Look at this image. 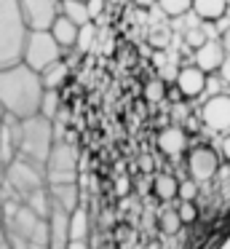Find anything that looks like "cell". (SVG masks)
I'll return each instance as SVG.
<instances>
[{
	"label": "cell",
	"mask_w": 230,
	"mask_h": 249,
	"mask_svg": "<svg viewBox=\"0 0 230 249\" xmlns=\"http://www.w3.org/2000/svg\"><path fill=\"white\" fill-rule=\"evenodd\" d=\"M46 86L40 72L27 67L24 62L8 70H0V110L14 121H30L40 115Z\"/></svg>",
	"instance_id": "obj_1"
},
{
	"label": "cell",
	"mask_w": 230,
	"mask_h": 249,
	"mask_svg": "<svg viewBox=\"0 0 230 249\" xmlns=\"http://www.w3.org/2000/svg\"><path fill=\"white\" fill-rule=\"evenodd\" d=\"M5 212V241L11 249H27V247H43L48 249V217L35 212L32 206L21 201H3Z\"/></svg>",
	"instance_id": "obj_2"
},
{
	"label": "cell",
	"mask_w": 230,
	"mask_h": 249,
	"mask_svg": "<svg viewBox=\"0 0 230 249\" xmlns=\"http://www.w3.org/2000/svg\"><path fill=\"white\" fill-rule=\"evenodd\" d=\"M30 27L24 22L19 0H0V70L24 62Z\"/></svg>",
	"instance_id": "obj_3"
},
{
	"label": "cell",
	"mask_w": 230,
	"mask_h": 249,
	"mask_svg": "<svg viewBox=\"0 0 230 249\" xmlns=\"http://www.w3.org/2000/svg\"><path fill=\"white\" fill-rule=\"evenodd\" d=\"M56 124L46 115H35L30 121H16V158L46 166L53 145H56Z\"/></svg>",
	"instance_id": "obj_4"
},
{
	"label": "cell",
	"mask_w": 230,
	"mask_h": 249,
	"mask_svg": "<svg viewBox=\"0 0 230 249\" xmlns=\"http://www.w3.org/2000/svg\"><path fill=\"white\" fill-rule=\"evenodd\" d=\"M78 166H80V153L70 137H56L51 156L46 163L48 185H70L78 182Z\"/></svg>",
	"instance_id": "obj_5"
},
{
	"label": "cell",
	"mask_w": 230,
	"mask_h": 249,
	"mask_svg": "<svg viewBox=\"0 0 230 249\" xmlns=\"http://www.w3.org/2000/svg\"><path fill=\"white\" fill-rule=\"evenodd\" d=\"M62 59H64V49L53 40L51 33H30L27 51H24V65L27 67H32L35 72H43Z\"/></svg>",
	"instance_id": "obj_6"
},
{
	"label": "cell",
	"mask_w": 230,
	"mask_h": 249,
	"mask_svg": "<svg viewBox=\"0 0 230 249\" xmlns=\"http://www.w3.org/2000/svg\"><path fill=\"white\" fill-rule=\"evenodd\" d=\"M30 33H51L59 19V0H19Z\"/></svg>",
	"instance_id": "obj_7"
},
{
	"label": "cell",
	"mask_w": 230,
	"mask_h": 249,
	"mask_svg": "<svg viewBox=\"0 0 230 249\" xmlns=\"http://www.w3.org/2000/svg\"><path fill=\"white\" fill-rule=\"evenodd\" d=\"M185 166H187L190 179H195L198 185L209 182V179H214V174H217V169H219V153L209 145H195L187 153Z\"/></svg>",
	"instance_id": "obj_8"
},
{
	"label": "cell",
	"mask_w": 230,
	"mask_h": 249,
	"mask_svg": "<svg viewBox=\"0 0 230 249\" xmlns=\"http://www.w3.org/2000/svg\"><path fill=\"white\" fill-rule=\"evenodd\" d=\"M201 124L214 134L230 131V94H214L201 107Z\"/></svg>",
	"instance_id": "obj_9"
},
{
	"label": "cell",
	"mask_w": 230,
	"mask_h": 249,
	"mask_svg": "<svg viewBox=\"0 0 230 249\" xmlns=\"http://www.w3.org/2000/svg\"><path fill=\"white\" fill-rule=\"evenodd\" d=\"M158 150L169 158H179L185 153H190V137L187 131L182 129V124H171V126H163L158 131Z\"/></svg>",
	"instance_id": "obj_10"
},
{
	"label": "cell",
	"mask_w": 230,
	"mask_h": 249,
	"mask_svg": "<svg viewBox=\"0 0 230 249\" xmlns=\"http://www.w3.org/2000/svg\"><path fill=\"white\" fill-rule=\"evenodd\" d=\"M206 72L195 65H187L177 72V81H174V89L179 91L182 99H195L206 91Z\"/></svg>",
	"instance_id": "obj_11"
},
{
	"label": "cell",
	"mask_w": 230,
	"mask_h": 249,
	"mask_svg": "<svg viewBox=\"0 0 230 249\" xmlns=\"http://www.w3.org/2000/svg\"><path fill=\"white\" fill-rule=\"evenodd\" d=\"M48 196H51V206L67 212H78L80 206V190H78V182H70V185H48Z\"/></svg>",
	"instance_id": "obj_12"
},
{
	"label": "cell",
	"mask_w": 230,
	"mask_h": 249,
	"mask_svg": "<svg viewBox=\"0 0 230 249\" xmlns=\"http://www.w3.org/2000/svg\"><path fill=\"white\" fill-rule=\"evenodd\" d=\"M225 59H228V54H225L222 43H217V40H209L203 49L195 51V67H201L206 75L209 72H219Z\"/></svg>",
	"instance_id": "obj_13"
},
{
	"label": "cell",
	"mask_w": 230,
	"mask_h": 249,
	"mask_svg": "<svg viewBox=\"0 0 230 249\" xmlns=\"http://www.w3.org/2000/svg\"><path fill=\"white\" fill-rule=\"evenodd\" d=\"M16 158V121L0 110V163L8 166Z\"/></svg>",
	"instance_id": "obj_14"
},
{
	"label": "cell",
	"mask_w": 230,
	"mask_h": 249,
	"mask_svg": "<svg viewBox=\"0 0 230 249\" xmlns=\"http://www.w3.org/2000/svg\"><path fill=\"white\" fill-rule=\"evenodd\" d=\"M51 35H53V40H56L62 49H75V46H78L80 27H78V24H72L67 17L59 14V19L53 22V27H51Z\"/></svg>",
	"instance_id": "obj_15"
},
{
	"label": "cell",
	"mask_w": 230,
	"mask_h": 249,
	"mask_svg": "<svg viewBox=\"0 0 230 249\" xmlns=\"http://www.w3.org/2000/svg\"><path fill=\"white\" fill-rule=\"evenodd\" d=\"M153 196L158 201H174L179 198V179L174 177V174H155L153 177Z\"/></svg>",
	"instance_id": "obj_16"
},
{
	"label": "cell",
	"mask_w": 230,
	"mask_h": 249,
	"mask_svg": "<svg viewBox=\"0 0 230 249\" xmlns=\"http://www.w3.org/2000/svg\"><path fill=\"white\" fill-rule=\"evenodd\" d=\"M59 14H62V17H67L70 22L78 24V27L91 24L88 3H83V0H59Z\"/></svg>",
	"instance_id": "obj_17"
},
{
	"label": "cell",
	"mask_w": 230,
	"mask_h": 249,
	"mask_svg": "<svg viewBox=\"0 0 230 249\" xmlns=\"http://www.w3.org/2000/svg\"><path fill=\"white\" fill-rule=\"evenodd\" d=\"M193 11L203 22H217L228 14V0H193Z\"/></svg>",
	"instance_id": "obj_18"
},
{
	"label": "cell",
	"mask_w": 230,
	"mask_h": 249,
	"mask_svg": "<svg viewBox=\"0 0 230 249\" xmlns=\"http://www.w3.org/2000/svg\"><path fill=\"white\" fill-rule=\"evenodd\" d=\"M40 78H43L46 91H59V89L67 83V78H70V65L62 59V62H56V65H51L48 70H43Z\"/></svg>",
	"instance_id": "obj_19"
},
{
	"label": "cell",
	"mask_w": 230,
	"mask_h": 249,
	"mask_svg": "<svg viewBox=\"0 0 230 249\" xmlns=\"http://www.w3.org/2000/svg\"><path fill=\"white\" fill-rule=\"evenodd\" d=\"M70 236H72V241H88V212H86V206H80L70 217Z\"/></svg>",
	"instance_id": "obj_20"
},
{
	"label": "cell",
	"mask_w": 230,
	"mask_h": 249,
	"mask_svg": "<svg viewBox=\"0 0 230 249\" xmlns=\"http://www.w3.org/2000/svg\"><path fill=\"white\" fill-rule=\"evenodd\" d=\"M160 8V14L169 19H177V17H185L187 11H193V0H155Z\"/></svg>",
	"instance_id": "obj_21"
},
{
	"label": "cell",
	"mask_w": 230,
	"mask_h": 249,
	"mask_svg": "<svg viewBox=\"0 0 230 249\" xmlns=\"http://www.w3.org/2000/svg\"><path fill=\"white\" fill-rule=\"evenodd\" d=\"M144 99H147L150 105H158V102H163L166 99V83H163V78H153V81H147L144 83Z\"/></svg>",
	"instance_id": "obj_22"
},
{
	"label": "cell",
	"mask_w": 230,
	"mask_h": 249,
	"mask_svg": "<svg viewBox=\"0 0 230 249\" xmlns=\"http://www.w3.org/2000/svg\"><path fill=\"white\" fill-rule=\"evenodd\" d=\"M59 110H62V97H59V91H46V99H43L40 115H46L48 121H53V124H56Z\"/></svg>",
	"instance_id": "obj_23"
},
{
	"label": "cell",
	"mask_w": 230,
	"mask_h": 249,
	"mask_svg": "<svg viewBox=\"0 0 230 249\" xmlns=\"http://www.w3.org/2000/svg\"><path fill=\"white\" fill-rule=\"evenodd\" d=\"M158 225H160V231H163V233H179V228H182L179 212H177V209H163V212H160V217H158Z\"/></svg>",
	"instance_id": "obj_24"
},
{
	"label": "cell",
	"mask_w": 230,
	"mask_h": 249,
	"mask_svg": "<svg viewBox=\"0 0 230 249\" xmlns=\"http://www.w3.org/2000/svg\"><path fill=\"white\" fill-rule=\"evenodd\" d=\"M206 43H209V38H206V33H203L201 27H190L185 33V46H187V49L198 51V49H203Z\"/></svg>",
	"instance_id": "obj_25"
},
{
	"label": "cell",
	"mask_w": 230,
	"mask_h": 249,
	"mask_svg": "<svg viewBox=\"0 0 230 249\" xmlns=\"http://www.w3.org/2000/svg\"><path fill=\"white\" fill-rule=\"evenodd\" d=\"M94 22L86 24V27H80V35H78V46H75V51H80V54H86V51L91 49V43H94Z\"/></svg>",
	"instance_id": "obj_26"
},
{
	"label": "cell",
	"mask_w": 230,
	"mask_h": 249,
	"mask_svg": "<svg viewBox=\"0 0 230 249\" xmlns=\"http://www.w3.org/2000/svg\"><path fill=\"white\" fill-rule=\"evenodd\" d=\"M177 212H179L182 225H193V222L198 220V209H195V204H193V201H179Z\"/></svg>",
	"instance_id": "obj_27"
},
{
	"label": "cell",
	"mask_w": 230,
	"mask_h": 249,
	"mask_svg": "<svg viewBox=\"0 0 230 249\" xmlns=\"http://www.w3.org/2000/svg\"><path fill=\"white\" fill-rule=\"evenodd\" d=\"M195 196H198V182L195 179H182L179 182V201H193L195 204Z\"/></svg>",
	"instance_id": "obj_28"
},
{
	"label": "cell",
	"mask_w": 230,
	"mask_h": 249,
	"mask_svg": "<svg viewBox=\"0 0 230 249\" xmlns=\"http://www.w3.org/2000/svg\"><path fill=\"white\" fill-rule=\"evenodd\" d=\"M169 38H171V33L166 27H155L153 33H150V43L155 46V49H166V46H169Z\"/></svg>",
	"instance_id": "obj_29"
},
{
	"label": "cell",
	"mask_w": 230,
	"mask_h": 249,
	"mask_svg": "<svg viewBox=\"0 0 230 249\" xmlns=\"http://www.w3.org/2000/svg\"><path fill=\"white\" fill-rule=\"evenodd\" d=\"M105 8H107V0H88V14H91V19H102Z\"/></svg>",
	"instance_id": "obj_30"
},
{
	"label": "cell",
	"mask_w": 230,
	"mask_h": 249,
	"mask_svg": "<svg viewBox=\"0 0 230 249\" xmlns=\"http://www.w3.org/2000/svg\"><path fill=\"white\" fill-rule=\"evenodd\" d=\"M219 153H222L225 161H230V131L222 137V142H219Z\"/></svg>",
	"instance_id": "obj_31"
},
{
	"label": "cell",
	"mask_w": 230,
	"mask_h": 249,
	"mask_svg": "<svg viewBox=\"0 0 230 249\" xmlns=\"http://www.w3.org/2000/svg\"><path fill=\"white\" fill-rule=\"evenodd\" d=\"M219 78H222L225 83H230V56L222 62V67H219Z\"/></svg>",
	"instance_id": "obj_32"
},
{
	"label": "cell",
	"mask_w": 230,
	"mask_h": 249,
	"mask_svg": "<svg viewBox=\"0 0 230 249\" xmlns=\"http://www.w3.org/2000/svg\"><path fill=\"white\" fill-rule=\"evenodd\" d=\"M219 43H222V49H225V54H228V56H230V27H228V30H225V33H222V40H219Z\"/></svg>",
	"instance_id": "obj_33"
},
{
	"label": "cell",
	"mask_w": 230,
	"mask_h": 249,
	"mask_svg": "<svg viewBox=\"0 0 230 249\" xmlns=\"http://www.w3.org/2000/svg\"><path fill=\"white\" fill-rule=\"evenodd\" d=\"M5 241V212H3V204H0V244Z\"/></svg>",
	"instance_id": "obj_34"
},
{
	"label": "cell",
	"mask_w": 230,
	"mask_h": 249,
	"mask_svg": "<svg viewBox=\"0 0 230 249\" xmlns=\"http://www.w3.org/2000/svg\"><path fill=\"white\" fill-rule=\"evenodd\" d=\"M70 249H91V247H88V241H72Z\"/></svg>",
	"instance_id": "obj_35"
},
{
	"label": "cell",
	"mask_w": 230,
	"mask_h": 249,
	"mask_svg": "<svg viewBox=\"0 0 230 249\" xmlns=\"http://www.w3.org/2000/svg\"><path fill=\"white\" fill-rule=\"evenodd\" d=\"M139 6H150V3H153V0H137Z\"/></svg>",
	"instance_id": "obj_36"
},
{
	"label": "cell",
	"mask_w": 230,
	"mask_h": 249,
	"mask_svg": "<svg viewBox=\"0 0 230 249\" xmlns=\"http://www.w3.org/2000/svg\"><path fill=\"white\" fill-rule=\"evenodd\" d=\"M0 249H11V244H8V241H3V244H0Z\"/></svg>",
	"instance_id": "obj_37"
},
{
	"label": "cell",
	"mask_w": 230,
	"mask_h": 249,
	"mask_svg": "<svg viewBox=\"0 0 230 249\" xmlns=\"http://www.w3.org/2000/svg\"><path fill=\"white\" fill-rule=\"evenodd\" d=\"M83 3H88V0H83Z\"/></svg>",
	"instance_id": "obj_38"
}]
</instances>
